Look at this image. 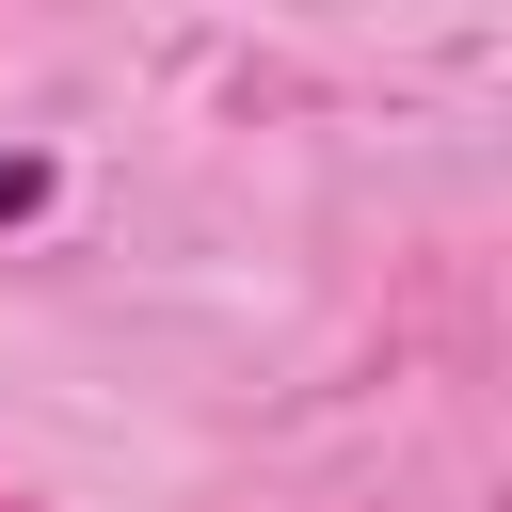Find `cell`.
<instances>
[{
	"mask_svg": "<svg viewBox=\"0 0 512 512\" xmlns=\"http://www.w3.org/2000/svg\"><path fill=\"white\" fill-rule=\"evenodd\" d=\"M48 192H64V160H48V144H0V224H32Z\"/></svg>",
	"mask_w": 512,
	"mask_h": 512,
	"instance_id": "6da1fadb",
	"label": "cell"
}]
</instances>
